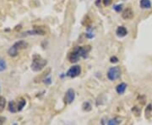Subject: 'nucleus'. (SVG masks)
I'll use <instances>...</instances> for the list:
<instances>
[{
	"label": "nucleus",
	"mask_w": 152,
	"mask_h": 125,
	"mask_svg": "<svg viewBox=\"0 0 152 125\" xmlns=\"http://www.w3.org/2000/svg\"><path fill=\"white\" fill-rule=\"evenodd\" d=\"M47 63H48V61L46 60L42 59L41 56L35 55L32 64H31V69L34 72H40L46 66Z\"/></svg>",
	"instance_id": "1"
},
{
	"label": "nucleus",
	"mask_w": 152,
	"mask_h": 125,
	"mask_svg": "<svg viewBox=\"0 0 152 125\" xmlns=\"http://www.w3.org/2000/svg\"><path fill=\"white\" fill-rule=\"evenodd\" d=\"M107 78L110 81H116L121 76V69L119 66H113L111 67L107 72Z\"/></svg>",
	"instance_id": "2"
},
{
	"label": "nucleus",
	"mask_w": 152,
	"mask_h": 125,
	"mask_svg": "<svg viewBox=\"0 0 152 125\" xmlns=\"http://www.w3.org/2000/svg\"><path fill=\"white\" fill-rule=\"evenodd\" d=\"M81 73V67L79 66H73L67 72L66 76L70 78H75L79 76Z\"/></svg>",
	"instance_id": "3"
},
{
	"label": "nucleus",
	"mask_w": 152,
	"mask_h": 125,
	"mask_svg": "<svg viewBox=\"0 0 152 125\" xmlns=\"http://www.w3.org/2000/svg\"><path fill=\"white\" fill-rule=\"evenodd\" d=\"M75 99V90L72 89V88H69L68 89V91L65 93V98H64V100H65V102L68 103V104H71Z\"/></svg>",
	"instance_id": "4"
},
{
	"label": "nucleus",
	"mask_w": 152,
	"mask_h": 125,
	"mask_svg": "<svg viewBox=\"0 0 152 125\" xmlns=\"http://www.w3.org/2000/svg\"><path fill=\"white\" fill-rule=\"evenodd\" d=\"M76 51H78L79 55H80V57L82 58H86L88 56V53L91 51V47L90 46H84V47H79L76 49Z\"/></svg>",
	"instance_id": "5"
},
{
	"label": "nucleus",
	"mask_w": 152,
	"mask_h": 125,
	"mask_svg": "<svg viewBox=\"0 0 152 125\" xmlns=\"http://www.w3.org/2000/svg\"><path fill=\"white\" fill-rule=\"evenodd\" d=\"M128 34V30L124 26H118L117 30H116V35L119 38H123L125 37Z\"/></svg>",
	"instance_id": "6"
},
{
	"label": "nucleus",
	"mask_w": 152,
	"mask_h": 125,
	"mask_svg": "<svg viewBox=\"0 0 152 125\" xmlns=\"http://www.w3.org/2000/svg\"><path fill=\"white\" fill-rule=\"evenodd\" d=\"M79 58H81V57H80V55H79L78 51L76 50L74 51L72 53H70L69 56H68V60H69V61L71 63L78 62L79 60Z\"/></svg>",
	"instance_id": "7"
},
{
	"label": "nucleus",
	"mask_w": 152,
	"mask_h": 125,
	"mask_svg": "<svg viewBox=\"0 0 152 125\" xmlns=\"http://www.w3.org/2000/svg\"><path fill=\"white\" fill-rule=\"evenodd\" d=\"M122 17L124 19H131L133 17V12L130 8L124 9L123 14H122Z\"/></svg>",
	"instance_id": "8"
},
{
	"label": "nucleus",
	"mask_w": 152,
	"mask_h": 125,
	"mask_svg": "<svg viewBox=\"0 0 152 125\" xmlns=\"http://www.w3.org/2000/svg\"><path fill=\"white\" fill-rule=\"evenodd\" d=\"M128 87V85L125 83V82H121L120 84H118L117 87H116V92L118 93V94H124L125 92V91Z\"/></svg>",
	"instance_id": "9"
},
{
	"label": "nucleus",
	"mask_w": 152,
	"mask_h": 125,
	"mask_svg": "<svg viewBox=\"0 0 152 125\" xmlns=\"http://www.w3.org/2000/svg\"><path fill=\"white\" fill-rule=\"evenodd\" d=\"M151 0H140V6L141 9H147L151 8Z\"/></svg>",
	"instance_id": "10"
},
{
	"label": "nucleus",
	"mask_w": 152,
	"mask_h": 125,
	"mask_svg": "<svg viewBox=\"0 0 152 125\" xmlns=\"http://www.w3.org/2000/svg\"><path fill=\"white\" fill-rule=\"evenodd\" d=\"M27 45L28 44L26 42V41H24V40H19L18 42H16L15 45H13L18 51H19V50H22V49H25V48H26L27 47Z\"/></svg>",
	"instance_id": "11"
},
{
	"label": "nucleus",
	"mask_w": 152,
	"mask_h": 125,
	"mask_svg": "<svg viewBox=\"0 0 152 125\" xmlns=\"http://www.w3.org/2000/svg\"><path fill=\"white\" fill-rule=\"evenodd\" d=\"M24 34L25 36H36V35H44L45 32L41 29H33V30H28Z\"/></svg>",
	"instance_id": "12"
},
{
	"label": "nucleus",
	"mask_w": 152,
	"mask_h": 125,
	"mask_svg": "<svg viewBox=\"0 0 152 125\" xmlns=\"http://www.w3.org/2000/svg\"><path fill=\"white\" fill-rule=\"evenodd\" d=\"M9 111L10 113H15L18 111L17 107L15 106V102L14 101H10V103H9Z\"/></svg>",
	"instance_id": "13"
},
{
	"label": "nucleus",
	"mask_w": 152,
	"mask_h": 125,
	"mask_svg": "<svg viewBox=\"0 0 152 125\" xmlns=\"http://www.w3.org/2000/svg\"><path fill=\"white\" fill-rule=\"evenodd\" d=\"M8 54H9L10 56L15 57V56H16L18 55V51L14 46H11L10 49H9V51H8Z\"/></svg>",
	"instance_id": "14"
},
{
	"label": "nucleus",
	"mask_w": 152,
	"mask_h": 125,
	"mask_svg": "<svg viewBox=\"0 0 152 125\" xmlns=\"http://www.w3.org/2000/svg\"><path fill=\"white\" fill-rule=\"evenodd\" d=\"M92 108V106L91 104L89 102H85L83 104H82V109L86 112H90Z\"/></svg>",
	"instance_id": "15"
},
{
	"label": "nucleus",
	"mask_w": 152,
	"mask_h": 125,
	"mask_svg": "<svg viewBox=\"0 0 152 125\" xmlns=\"http://www.w3.org/2000/svg\"><path fill=\"white\" fill-rule=\"evenodd\" d=\"M120 123H121V120L118 117H114L107 122V125H118Z\"/></svg>",
	"instance_id": "16"
},
{
	"label": "nucleus",
	"mask_w": 152,
	"mask_h": 125,
	"mask_svg": "<svg viewBox=\"0 0 152 125\" xmlns=\"http://www.w3.org/2000/svg\"><path fill=\"white\" fill-rule=\"evenodd\" d=\"M5 105H6V99L3 97H0V113H2L4 110Z\"/></svg>",
	"instance_id": "17"
},
{
	"label": "nucleus",
	"mask_w": 152,
	"mask_h": 125,
	"mask_svg": "<svg viewBox=\"0 0 152 125\" xmlns=\"http://www.w3.org/2000/svg\"><path fill=\"white\" fill-rule=\"evenodd\" d=\"M26 100H25L24 98L20 99V101H19L18 106H17V109H18V111H21V110L23 109V107L26 106Z\"/></svg>",
	"instance_id": "18"
},
{
	"label": "nucleus",
	"mask_w": 152,
	"mask_h": 125,
	"mask_svg": "<svg viewBox=\"0 0 152 125\" xmlns=\"http://www.w3.org/2000/svg\"><path fill=\"white\" fill-rule=\"evenodd\" d=\"M7 68V65L5 61L3 58H0V72H3L5 71Z\"/></svg>",
	"instance_id": "19"
},
{
	"label": "nucleus",
	"mask_w": 152,
	"mask_h": 125,
	"mask_svg": "<svg viewBox=\"0 0 152 125\" xmlns=\"http://www.w3.org/2000/svg\"><path fill=\"white\" fill-rule=\"evenodd\" d=\"M151 111H152V105L151 104H149L146 109H145V117L147 118H150L151 117Z\"/></svg>",
	"instance_id": "20"
},
{
	"label": "nucleus",
	"mask_w": 152,
	"mask_h": 125,
	"mask_svg": "<svg viewBox=\"0 0 152 125\" xmlns=\"http://www.w3.org/2000/svg\"><path fill=\"white\" fill-rule=\"evenodd\" d=\"M123 8H124V5L123 4H117V5H115L113 7L114 10L117 13H120L122 10H123Z\"/></svg>",
	"instance_id": "21"
},
{
	"label": "nucleus",
	"mask_w": 152,
	"mask_h": 125,
	"mask_svg": "<svg viewBox=\"0 0 152 125\" xmlns=\"http://www.w3.org/2000/svg\"><path fill=\"white\" fill-rule=\"evenodd\" d=\"M110 61H111V63H117L118 62V59L116 56H113V57H111Z\"/></svg>",
	"instance_id": "22"
},
{
	"label": "nucleus",
	"mask_w": 152,
	"mask_h": 125,
	"mask_svg": "<svg viewBox=\"0 0 152 125\" xmlns=\"http://www.w3.org/2000/svg\"><path fill=\"white\" fill-rule=\"evenodd\" d=\"M113 0H103V4L105 6H109L112 3Z\"/></svg>",
	"instance_id": "23"
},
{
	"label": "nucleus",
	"mask_w": 152,
	"mask_h": 125,
	"mask_svg": "<svg viewBox=\"0 0 152 125\" xmlns=\"http://www.w3.org/2000/svg\"><path fill=\"white\" fill-rule=\"evenodd\" d=\"M6 121V117H0V125H3V124Z\"/></svg>",
	"instance_id": "24"
},
{
	"label": "nucleus",
	"mask_w": 152,
	"mask_h": 125,
	"mask_svg": "<svg viewBox=\"0 0 152 125\" xmlns=\"http://www.w3.org/2000/svg\"><path fill=\"white\" fill-rule=\"evenodd\" d=\"M44 82H45V83H47V84H50V83H51V78L49 77V78H48V79H46Z\"/></svg>",
	"instance_id": "25"
}]
</instances>
